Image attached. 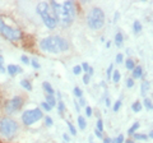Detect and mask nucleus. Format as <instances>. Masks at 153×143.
<instances>
[{
    "mask_svg": "<svg viewBox=\"0 0 153 143\" xmlns=\"http://www.w3.org/2000/svg\"><path fill=\"white\" fill-rule=\"evenodd\" d=\"M49 5L57 23H60L63 27H69L73 23L75 17V5L73 1H65L64 4L51 1Z\"/></svg>",
    "mask_w": 153,
    "mask_h": 143,
    "instance_id": "obj_1",
    "label": "nucleus"
},
{
    "mask_svg": "<svg viewBox=\"0 0 153 143\" xmlns=\"http://www.w3.org/2000/svg\"><path fill=\"white\" fill-rule=\"evenodd\" d=\"M40 47L42 51L51 52V54H60V52H64L69 49V44L65 39L60 36H49L41 40Z\"/></svg>",
    "mask_w": 153,
    "mask_h": 143,
    "instance_id": "obj_2",
    "label": "nucleus"
},
{
    "mask_svg": "<svg viewBox=\"0 0 153 143\" xmlns=\"http://www.w3.org/2000/svg\"><path fill=\"white\" fill-rule=\"evenodd\" d=\"M37 13L40 14V17L42 18V22L45 23V26L47 28L52 30V28L56 27L57 21H56V18L54 17L51 8H50V5L47 3H45V1L38 3L37 4Z\"/></svg>",
    "mask_w": 153,
    "mask_h": 143,
    "instance_id": "obj_3",
    "label": "nucleus"
},
{
    "mask_svg": "<svg viewBox=\"0 0 153 143\" xmlns=\"http://www.w3.org/2000/svg\"><path fill=\"white\" fill-rule=\"evenodd\" d=\"M87 23L92 30H101L105 26V13L101 8H92L88 13Z\"/></svg>",
    "mask_w": 153,
    "mask_h": 143,
    "instance_id": "obj_4",
    "label": "nucleus"
},
{
    "mask_svg": "<svg viewBox=\"0 0 153 143\" xmlns=\"http://www.w3.org/2000/svg\"><path fill=\"white\" fill-rule=\"evenodd\" d=\"M18 130V124L16 120H13L10 118H3L0 120V134L3 137L10 139L16 136V133Z\"/></svg>",
    "mask_w": 153,
    "mask_h": 143,
    "instance_id": "obj_5",
    "label": "nucleus"
},
{
    "mask_svg": "<svg viewBox=\"0 0 153 143\" xmlns=\"http://www.w3.org/2000/svg\"><path fill=\"white\" fill-rule=\"evenodd\" d=\"M0 33L9 41H18L23 37V33L21 30H17V28H13L10 26L5 25L3 18H0Z\"/></svg>",
    "mask_w": 153,
    "mask_h": 143,
    "instance_id": "obj_6",
    "label": "nucleus"
},
{
    "mask_svg": "<svg viewBox=\"0 0 153 143\" xmlns=\"http://www.w3.org/2000/svg\"><path fill=\"white\" fill-rule=\"evenodd\" d=\"M42 116H44V114H42V111L40 110V109H32V110H27L23 112L22 115V121L25 125H32L33 123L38 121L40 119H42Z\"/></svg>",
    "mask_w": 153,
    "mask_h": 143,
    "instance_id": "obj_7",
    "label": "nucleus"
},
{
    "mask_svg": "<svg viewBox=\"0 0 153 143\" xmlns=\"http://www.w3.org/2000/svg\"><path fill=\"white\" fill-rule=\"evenodd\" d=\"M23 98L21 96H16L13 97L12 100H9V101L5 104V112L7 114H13L18 110H21L22 106H23Z\"/></svg>",
    "mask_w": 153,
    "mask_h": 143,
    "instance_id": "obj_8",
    "label": "nucleus"
},
{
    "mask_svg": "<svg viewBox=\"0 0 153 143\" xmlns=\"http://www.w3.org/2000/svg\"><path fill=\"white\" fill-rule=\"evenodd\" d=\"M8 73L10 74V75H16L18 73H22V68L21 66H18V65H8Z\"/></svg>",
    "mask_w": 153,
    "mask_h": 143,
    "instance_id": "obj_9",
    "label": "nucleus"
},
{
    "mask_svg": "<svg viewBox=\"0 0 153 143\" xmlns=\"http://www.w3.org/2000/svg\"><path fill=\"white\" fill-rule=\"evenodd\" d=\"M149 88H151V82H148V80H144V82L142 83V88H140V92L143 96H147V93L148 91H149Z\"/></svg>",
    "mask_w": 153,
    "mask_h": 143,
    "instance_id": "obj_10",
    "label": "nucleus"
},
{
    "mask_svg": "<svg viewBox=\"0 0 153 143\" xmlns=\"http://www.w3.org/2000/svg\"><path fill=\"white\" fill-rule=\"evenodd\" d=\"M142 75H143V69H142V66H135V68L133 69V78L139 79V78H142Z\"/></svg>",
    "mask_w": 153,
    "mask_h": 143,
    "instance_id": "obj_11",
    "label": "nucleus"
},
{
    "mask_svg": "<svg viewBox=\"0 0 153 143\" xmlns=\"http://www.w3.org/2000/svg\"><path fill=\"white\" fill-rule=\"evenodd\" d=\"M123 41H124L123 33L117 32V33H116V36H115V44H116L117 47H121V46H123Z\"/></svg>",
    "mask_w": 153,
    "mask_h": 143,
    "instance_id": "obj_12",
    "label": "nucleus"
},
{
    "mask_svg": "<svg viewBox=\"0 0 153 143\" xmlns=\"http://www.w3.org/2000/svg\"><path fill=\"white\" fill-rule=\"evenodd\" d=\"M44 88H45V91L47 92V95H50V96H54V88L51 87V84L49 82H44Z\"/></svg>",
    "mask_w": 153,
    "mask_h": 143,
    "instance_id": "obj_13",
    "label": "nucleus"
},
{
    "mask_svg": "<svg viewBox=\"0 0 153 143\" xmlns=\"http://www.w3.org/2000/svg\"><path fill=\"white\" fill-rule=\"evenodd\" d=\"M21 84H22V87L23 88H26L27 91H32V84L30 80H27V79H22L21 80Z\"/></svg>",
    "mask_w": 153,
    "mask_h": 143,
    "instance_id": "obj_14",
    "label": "nucleus"
},
{
    "mask_svg": "<svg viewBox=\"0 0 153 143\" xmlns=\"http://www.w3.org/2000/svg\"><path fill=\"white\" fill-rule=\"evenodd\" d=\"M47 105H50L51 107H54L55 105H56V100L54 98V96H50V95H47L46 96V101H45Z\"/></svg>",
    "mask_w": 153,
    "mask_h": 143,
    "instance_id": "obj_15",
    "label": "nucleus"
},
{
    "mask_svg": "<svg viewBox=\"0 0 153 143\" xmlns=\"http://www.w3.org/2000/svg\"><path fill=\"white\" fill-rule=\"evenodd\" d=\"M131 110H133L134 112H139V111L142 110V104H140L139 101H135V102L131 105Z\"/></svg>",
    "mask_w": 153,
    "mask_h": 143,
    "instance_id": "obj_16",
    "label": "nucleus"
},
{
    "mask_svg": "<svg viewBox=\"0 0 153 143\" xmlns=\"http://www.w3.org/2000/svg\"><path fill=\"white\" fill-rule=\"evenodd\" d=\"M133 30H134V32H135V33L142 32V25H140V22H139V21H135V22H134Z\"/></svg>",
    "mask_w": 153,
    "mask_h": 143,
    "instance_id": "obj_17",
    "label": "nucleus"
},
{
    "mask_svg": "<svg viewBox=\"0 0 153 143\" xmlns=\"http://www.w3.org/2000/svg\"><path fill=\"white\" fill-rule=\"evenodd\" d=\"M78 124H79V128L82 130L85 129V125H87V123H85V119L83 116H78Z\"/></svg>",
    "mask_w": 153,
    "mask_h": 143,
    "instance_id": "obj_18",
    "label": "nucleus"
},
{
    "mask_svg": "<svg viewBox=\"0 0 153 143\" xmlns=\"http://www.w3.org/2000/svg\"><path fill=\"white\" fill-rule=\"evenodd\" d=\"M120 78H121L120 72H117V70L112 72V80H114L115 83H119V80H120Z\"/></svg>",
    "mask_w": 153,
    "mask_h": 143,
    "instance_id": "obj_19",
    "label": "nucleus"
},
{
    "mask_svg": "<svg viewBox=\"0 0 153 143\" xmlns=\"http://www.w3.org/2000/svg\"><path fill=\"white\" fill-rule=\"evenodd\" d=\"M125 65H126V69L128 70H133L134 68H135V63H134V60H131V59H128Z\"/></svg>",
    "mask_w": 153,
    "mask_h": 143,
    "instance_id": "obj_20",
    "label": "nucleus"
},
{
    "mask_svg": "<svg viewBox=\"0 0 153 143\" xmlns=\"http://www.w3.org/2000/svg\"><path fill=\"white\" fill-rule=\"evenodd\" d=\"M138 128H139V123H134L133 125H131L130 129L128 130V133H129V134H134V133L138 130Z\"/></svg>",
    "mask_w": 153,
    "mask_h": 143,
    "instance_id": "obj_21",
    "label": "nucleus"
},
{
    "mask_svg": "<svg viewBox=\"0 0 153 143\" xmlns=\"http://www.w3.org/2000/svg\"><path fill=\"white\" fill-rule=\"evenodd\" d=\"M134 138H135V139H138V141H146L148 137L144 136V134H139V133H134Z\"/></svg>",
    "mask_w": 153,
    "mask_h": 143,
    "instance_id": "obj_22",
    "label": "nucleus"
},
{
    "mask_svg": "<svg viewBox=\"0 0 153 143\" xmlns=\"http://www.w3.org/2000/svg\"><path fill=\"white\" fill-rule=\"evenodd\" d=\"M144 106L147 107V110H149V111L152 110V101L149 98H147V97L144 98Z\"/></svg>",
    "mask_w": 153,
    "mask_h": 143,
    "instance_id": "obj_23",
    "label": "nucleus"
},
{
    "mask_svg": "<svg viewBox=\"0 0 153 143\" xmlns=\"http://www.w3.org/2000/svg\"><path fill=\"white\" fill-rule=\"evenodd\" d=\"M120 107H121V101L119 100V101H116V102H115V105H114V109H112L114 112H117L119 110H120Z\"/></svg>",
    "mask_w": 153,
    "mask_h": 143,
    "instance_id": "obj_24",
    "label": "nucleus"
},
{
    "mask_svg": "<svg viewBox=\"0 0 153 143\" xmlns=\"http://www.w3.org/2000/svg\"><path fill=\"white\" fill-rule=\"evenodd\" d=\"M96 129L102 133V130H103V121L101 120V119H98L97 120V128H96Z\"/></svg>",
    "mask_w": 153,
    "mask_h": 143,
    "instance_id": "obj_25",
    "label": "nucleus"
},
{
    "mask_svg": "<svg viewBox=\"0 0 153 143\" xmlns=\"http://www.w3.org/2000/svg\"><path fill=\"white\" fill-rule=\"evenodd\" d=\"M66 124H68V128H69V130H70V133H71V134H73V136H76V130H75V128H74V125H73V124H71V123H66Z\"/></svg>",
    "mask_w": 153,
    "mask_h": 143,
    "instance_id": "obj_26",
    "label": "nucleus"
},
{
    "mask_svg": "<svg viewBox=\"0 0 153 143\" xmlns=\"http://www.w3.org/2000/svg\"><path fill=\"white\" fill-rule=\"evenodd\" d=\"M57 109H59V112H60V114L64 112L65 106H64V102H63V101H59V102H57Z\"/></svg>",
    "mask_w": 153,
    "mask_h": 143,
    "instance_id": "obj_27",
    "label": "nucleus"
},
{
    "mask_svg": "<svg viewBox=\"0 0 153 143\" xmlns=\"http://www.w3.org/2000/svg\"><path fill=\"white\" fill-rule=\"evenodd\" d=\"M0 73H5V69H4V58L0 55Z\"/></svg>",
    "mask_w": 153,
    "mask_h": 143,
    "instance_id": "obj_28",
    "label": "nucleus"
},
{
    "mask_svg": "<svg viewBox=\"0 0 153 143\" xmlns=\"http://www.w3.org/2000/svg\"><path fill=\"white\" fill-rule=\"evenodd\" d=\"M73 73L76 74V75L82 73V68H80V65H75V66H74V68H73Z\"/></svg>",
    "mask_w": 153,
    "mask_h": 143,
    "instance_id": "obj_29",
    "label": "nucleus"
},
{
    "mask_svg": "<svg viewBox=\"0 0 153 143\" xmlns=\"http://www.w3.org/2000/svg\"><path fill=\"white\" fill-rule=\"evenodd\" d=\"M74 95H75L76 97L80 98V97H82V89H80L79 87H75V88H74Z\"/></svg>",
    "mask_w": 153,
    "mask_h": 143,
    "instance_id": "obj_30",
    "label": "nucleus"
},
{
    "mask_svg": "<svg viewBox=\"0 0 153 143\" xmlns=\"http://www.w3.org/2000/svg\"><path fill=\"white\" fill-rule=\"evenodd\" d=\"M114 142H115V143H124V136H123V134H120V136H119V137H117Z\"/></svg>",
    "mask_w": 153,
    "mask_h": 143,
    "instance_id": "obj_31",
    "label": "nucleus"
},
{
    "mask_svg": "<svg viewBox=\"0 0 153 143\" xmlns=\"http://www.w3.org/2000/svg\"><path fill=\"white\" fill-rule=\"evenodd\" d=\"M45 123H46V125H47V127H52V119H51L50 116H46Z\"/></svg>",
    "mask_w": 153,
    "mask_h": 143,
    "instance_id": "obj_32",
    "label": "nucleus"
},
{
    "mask_svg": "<svg viewBox=\"0 0 153 143\" xmlns=\"http://www.w3.org/2000/svg\"><path fill=\"white\" fill-rule=\"evenodd\" d=\"M41 106H42V107H44V109H45V110H46V111H50V110H51V109H52V107L50 106V105H47L46 102H42V104H41Z\"/></svg>",
    "mask_w": 153,
    "mask_h": 143,
    "instance_id": "obj_33",
    "label": "nucleus"
},
{
    "mask_svg": "<svg viewBox=\"0 0 153 143\" xmlns=\"http://www.w3.org/2000/svg\"><path fill=\"white\" fill-rule=\"evenodd\" d=\"M85 114H87V116L89 118V116H92V107L91 106H87L85 107Z\"/></svg>",
    "mask_w": 153,
    "mask_h": 143,
    "instance_id": "obj_34",
    "label": "nucleus"
},
{
    "mask_svg": "<svg viewBox=\"0 0 153 143\" xmlns=\"http://www.w3.org/2000/svg\"><path fill=\"white\" fill-rule=\"evenodd\" d=\"M112 72H114V66L112 65H110L108 66V69H107V78H110L112 75Z\"/></svg>",
    "mask_w": 153,
    "mask_h": 143,
    "instance_id": "obj_35",
    "label": "nucleus"
},
{
    "mask_svg": "<svg viewBox=\"0 0 153 143\" xmlns=\"http://www.w3.org/2000/svg\"><path fill=\"white\" fill-rule=\"evenodd\" d=\"M89 78H91V77H89L87 73L83 75V82H84V84H88V83H89Z\"/></svg>",
    "mask_w": 153,
    "mask_h": 143,
    "instance_id": "obj_36",
    "label": "nucleus"
},
{
    "mask_svg": "<svg viewBox=\"0 0 153 143\" xmlns=\"http://www.w3.org/2000/svg\"><path fill=\"white\" fill-rule=\"evenodd\" d=\"M133 86H134V80H133L131 78H129V79L126 80V87L130 88V87H133Z\"/></svg>",
    "mask_w": 153,
    "mask_h": 143,
    "instance_id": "obj_37",
    "label": "nucleus"
},
{
    "mask_svg": "<svg viewBox=\"0 0 153 143\" xmlns=\"http://www.w3.org/2000/svg\"><path fill=\"white\" fill-rule=\"evenodd\" d=\"M21 60H22L25 64H28V63H30V59H28L26 55H22V56H21Z\"/></svg>",
    "mask_w": 153,
    "mask_h": 143,
    "instance_id": "obj_38",
    "label": "nucleus"
},
{
    "mask_svg": "<svg viewBox=\"0 0 153 143\" xmlns=\"http://www.w3.org/2000/svg\"><path fill=\"white\" fill-rule=\"evenodd\" d=\"M80 68H82V70H84V72H87V70L89 69V65H88L87 63H83L82 65H80Z\"/></svg>",
    "mask_w": 153,
    "mask_h": 143,
    "instance_id": "obj_39",
    "label": "nucleus"
},
{
    "mask_svg": "<svg viewBox=\"0 0 153 143\" xmlns=\"http://www.w3.org/2000/svg\"><path fill=\"white\" fill-rule=\"evenodd\" d=\"M32 66H33V68H36V69L40 68V64L37 63V60H36V59H33V60H32Z\"/></svg>",
    "mask_w": 153,
    "mask_h": 143,
    "instance_id": "obj_40",
    "label": "nucleus"
},
{
    "mask_svg": "<svg viewBox=\"0 0 153 143\" xmlns=\"http://www.w3.org/2000/svg\"><path fill=\"white\" fill-rule=\"evenodd\" d=\"M116 63L119 64V63H123V55L121 54H117L116 55Z\"/></svg>",
    "mask_w": 153,
    "mask_h": 143,
    "instance_id": "obj_41",
    "label": "nucleus"
},
{
    "mask_svg": "<svg viewBox=\"0 0 153 143\" xmlns=\"http://www.w3.org/2000/svg\"><path fill=\"white\" fill-rule=\"evenodd\" d=\"M103 143H115V142L111 139V138H105V139H103Z\"/></svg>",
    "mask_w": 153,
    "mask_h": 143,
    "instance_id": "obj_42",
    "label": "nucleus"
},
{
    "mask_svg": "<svg viewBox=\"0 0 153 143\" xmlns=\"http://www.w3.org/2000/svg\"><path fill=\"white\" fill-rule=\"evenodd\" d=\"M63 138H64V141H65V142H69V139H70L69 136L66 134V133H65V134H63Z\"/></svg>",
    "mask_w": 153,
    "mask_h": 143,
    "instance_id": "obj_43",
    "label": "nucleus"
},
{
    "mask_svg": "<svg viewBox=\"0 0 153 143\" xmlns=\"http://www.w3.org/2000/svg\"><path fill=\"white\" fill-rule=\"evenodd\" d=\"M94 133H96V136H97L98 138H102V133H101V132H98L97 129H96V130H94Z\"/></svg>",
    "mask_w": 153,
    "mask_h": 143,
    "instance_id": "obj_44",
    "label": "nucleus"
},
{
    "mask_svg": "<svg viewBox=\"0 0 153 143\" xmlns=\"http://www.w3.org/2000/svg\"><path fill=\"white\" fill-rule=\"evenodd\" d=\"M82 105V106H85V101H84V98L83 97H80V102H79V106Z\"/></svg>",
    "mask_w": 153,
    "mask_h": 143,
    "instance_id": "obj_45",
    "label": "nucleus"
},
{
    "mask_svg": "<svg viewBox=\"0 0 153 143\" xmlns=\"http://www.w3.org/2000/svg\"><path fill=\"white\" fill-rule=\"evenodd\" d=\"M75 109H76V112H79V110H80V106H79V104L75 101Z\"/></svg>",
    "mask_w": 153,
    "mask_h": 143,
    "instance_id": "obj_46",
    "label": "nucleus"
},
{
    "mask_svg": "<svg viewBox=\"0 0 153 143\" xmlns=\"http://www.w3.org/2000/svg\"><path fill=\"white\" fill-rule=\"evenodd\" d=\"M106 105H107V106H110V105H111V104H110V98H106Z\"/></svg>",
    "mask_w": 153,
    "mask_h": 143,
    "instance_id": "obj_47",
    "label": "nucleus"
},
{
    "mask_svg": "<svg viewBox=\"0 0 153 143\" xmlns=\"http://www.w3.org/2000/svg\"><path fill=\"white\" fill-rule=\"evenodd\" d=\"M110 45H111V44H110V41H107L106 42V47H110Z\"/></svg>",
    "mask_w": 153,
    "mask_h": 143,
    "instance_id": "obj_48",
    "label": "nucleus"
},
{
    "mask_svg": "<svg viewBox=\"0 0 153 143\" xmlns=\"http://www.w3.org/2000/svg\"><path fill=\"white\" fill-rule=\"evenodd\" d=\"M125 143H134V142H133V141H126Z\"/></svg>",
    "mask_w": 153,
    "mask_h": 143,
    "instance_id": "obj_49",
    "label": "nucleus"
},
{
    "mask_svg": "<svg viewBox=\"0 0 153 143\" xmlns=\"http://www.w3.org/2000/svg\"><path fill=\"white\" fill-rule=\"evenodd\" d=\"M89 141H91V143H93V142H92V138H91V139H89Z\"/></svg>",
    "mask_w": 153,
    "mask_h": 143,
    "instance_id": "obj_50",
    "label": "nucleus"
}]
</instances>
